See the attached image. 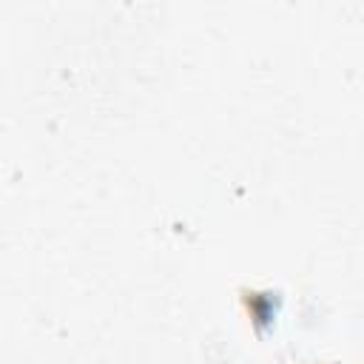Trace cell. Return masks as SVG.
<instances>
[{
  "mask_svg": "<svg viewBox=\"0 0 364 364\" xmlns=\"http://www.w3.org/2000/svg\"><path fill=\"white\" fill-rule=\"evenodd\" d=\"M239 296H242V304H245V310H247V316H250L253 330H256L259 336H264V333L273 327L276 316H279L282 296H279L276 290H256V287H242Z\"/></svg>",
  "mask_w": 364,
  "mask_h": 364,
  "instance_id": "cell-1",
  "label": "cell"
}]
</instances>
